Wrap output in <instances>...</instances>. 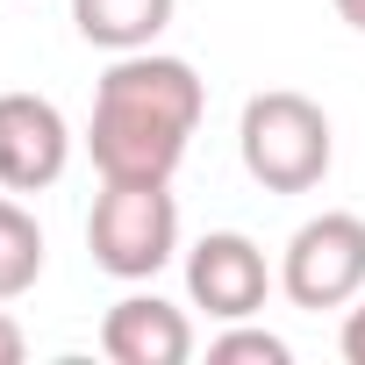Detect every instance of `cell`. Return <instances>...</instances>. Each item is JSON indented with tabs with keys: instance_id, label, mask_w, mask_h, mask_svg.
<instances>
[{
	"instance_id": "30bf717a",
	"label": "cell",
	"mask_w": 365,
	"mask_h": 365,
	"mask_svg": "<svg viewBox=\"0 0 365 365\" xmlns=\"http://www.w3.org/2000/svg\"><path fill=\"white\" fill-rule=\"evenodd\" d=\"M294 351H287V336H272V329H251V315L244 322H230L222 336H208V365H287Z\"/></svg>"
},
{
	"instance_id": "5b68a950",
	"label": "cell",
	"mask_w": 365,
	"mask_h": 365,
	"mask_svg": "<svg viewBox=\"0 0 365 365\" xmlns=\"http://www.w3.org/2000/svg\"><path fill=\"white\" fill-rule=\"evenodd\" d=\"M272 279H279V272L265 265V251H258L244 230H208V237L187 251V301L208 308L215 322L258 315L265 294H272Z\"/></svg>"
},
{
	"instance_id": "6da1fadb",
	"label": "cell",
	"mask_w": 365,
	"mask_h": 365,
	"mask_svg": "<svg viewBox=\"0 0 365 365\" xmlns=\"http://www.w3.org/2000/svg\"><path fill=\"white\" fill-rule=\"evenodd\" d=\"M201 72L165 51H122L93 86L86 150L101 179H172L201 129Z\"/></svg>"
},
{
	"instance_id": "4fadbf2b",
	"label": "cell",
	"mask_w": 365,
	"mask_h": 365,
	"mask_svg": "<svg viewBox=\"0 0 365 365\" xmlns=\"http://www.w3.org/2000/svg\"><path fill=\"white\" fill-rule=\"evenodd\" d=\"M329 8H336V15H344V22H351V29L365 36V0H329Z\"/></svg>"
},
{
	"instance_id": "7a4b0ae2",
	"label": "cell",
	"mask_w": 365,
	"mask_h": 365,
	"mask_svg": "<svg viewBox=\"0 0 365 365\" xmlns=\"http://www.w3.org/2000/svg\"><path fill=\"white\" fill-rule=\"evenodd\" d=\"M237 158L265 194H315L336 165V136H329V115L308 93L265 86L237 115Z\"/></svg>"
},
{
	"instance_id": "7c38bea8",
	"label": "cell",
	"mask_w": 365,
	"mask_h": 365,
	"mask_svg": "<svg viewBox=\"0 0 365 365\" xmlns=\"http://www.w3.org/2000/svg\"><path fill=\"white\" fill-rule=\"evenodd\" d=\"M22 358H29V336H22V322L8 308H0V365H22Z\"/></svg>"
},
{
	"instance_id": "3957f363",
	"label": "cell",
	"mask_w": 365,
	"mask_h": 365,
	"mask_svg": "<svg viewBox=\"0 0 365 365\" xmlns=\"http://www.w3.org/2000/svg\"><path fill=\"white\" fill-rule=\"evenodd\" d=\"M86 251L108 279H158L179 258V201L172 179H101L93 215H86Z\"/></svg>"
},
{
	"instance_id": "9c48e42d",
	"label": "cell",
	"mask_w": 365,
	"mask_h": 365,
	"mask_svg": "<svg viewBox=\"0 0 365 365\" xmlns=\"http://www.w3.org/2000/svg\"><path fill=\"white\" fill-rule=\"evenodd\" d=\"M43 279V230L36 215L0 187V301H22Z\"/></svg>"
},
{
	"instance_id": "ba28073f",
	"label": "cell",
	"mask_w": 365,
	"mask_h": 365,
	"mask_svg": "<svg viewBox=\"0 0 365 365\" xmlns=\"http://www.w3.org/2000/svg\"><path fill=\"white\" fill-rule=\"evenodd\" d=\"M172 8L179 0H72V29L93 51L122 58V51H150L172 29Z\"/></svg>"
},
{
	"instance_id": "8fae6325",
	"label": "cell",
	"mask_w": 365,
	"mask_h": 365,
	"mask_svg": "<svg viewBox=\"0 0 365 365\" xmlns=\"http://www.w3.org/2000/svg\"><path fill=\"white\" fill-rule=\"evenodd\" d=\"M336 344H344V358H351V365H365V294L351 301V315H344V336H336Z\"/></svg>"
},
{
	"instance_id": "52a82bcc",
	"label": "cell",
	"mask_w": 365,
	"mask_h": 365,
	"mask_svg": "<svg viewBox=\"0 0 365 365\" xmlns=\"http://www.w3.org/2000/svg\"><path fill=\"white\" fill-rule=\"evenodd\" d=\"M101 351L115 365H187L194 358V322L165 294H122L101 315Z\"/></svg>"
},
{
	"instance_id": "8992f818",
	"label": "cell",
	"mask_w": 365,
	"mask_h": 365,
	"mask_svg": "<svg viewBox=\"0 0 365 365\" xmlns=\"http://www.w3.org/2000/svg\"><path fill=\"white\" fill-rule=\"evenodd\" d=\"M72 165V129L58 101L43 93H0V187L8 194H43Z\"/></svg>"
},
{
	"instance_id": "277c9868",
	"label": "cell",
	"mask_w": 365,
	"mask_h": 365,
	"mask_svg": "<svg viewBox=\"0 0 365 365\" xmlns=\"http://www.w3.org/2000/svg\"><path fill=\"white\" fill-rule=\"evenodd\" d=\"M279 294L294 308H351L365 294V215L351 208H322L308 215L287 251H279Z\"/></svg>"
}]
</instances>
